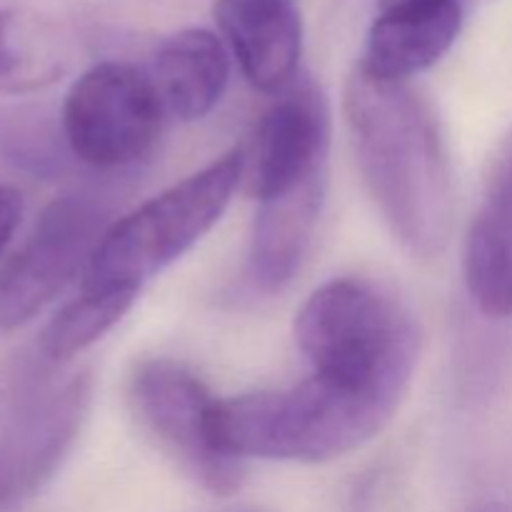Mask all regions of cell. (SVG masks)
Wrapping results in <instances>:
<instances>
[{
  "label": "cell",
  "mask_w": 512,
  "mask_h": 512,
  "mask_svg": "<svg viewBox=\"0 0 512 512\" xmlns=\"http://www.w3.org/2000/svg\"><path fill=\"white\" fill-rule=\"evenodd\" d=\"M235 512H248V510H235Z\"/></svg>",
  "instance_id": "obj_19"
},
{
  "label": "cell",
  "mask_w": 512,
  "mask_h": 512,
  "mask_svg": "<svg viewBox=\"0 0 512 512\" xmlns=\"http://www.w3.org/2000/svg\"><path fill=\"white\" fill-rule=\"evenodd\" d=\"M213 15L255 90L283 93L298 78L303 20L293 0H215Z\"/></svg>",
  "instance_id": "obj_10"
},
{
  "label": "cell",
  "mask_w": 512,
  "mask_h": 512,
  "mask_svg": "<svg viewBox=\"0 0 512 512\" xmlns=\"http://www.w3.org/2000/svg\"><path fill=\"white\" fill-rule=\"evenodd\" d=\"M243 173L245 155L233 148L115 220L100 240L80 285L143 288V283L163 273L210 233L223 218Z\"/></svg>",
  "instance_id": "obj_4"
},
{
  "label": "cell",
  "mask_w": 512,
  "mask_h": 512,
  "mask_svg": "<svg viewBox=\"0 0 512 512\" xmlns=\"http://www.w3.org/2000/svg\"><path fill=\"white\" fill-rule=\"evenodd\" d=\"M110 225L108 210L95 198H55L0 268V330L28 325L85 275Z\"/></svg>",
  "instance_id": "obj_6"
},
{
  "label": "cell",
  "mask_w": 512,
  "mask_h": 512,
  "mask_svg": "<svg viewBox=\"0 0 512 512\" xmlns=\"http://www.w3.org/2000/svg\"><path fill=\"white\" fill-rule=\"evenodd\" d=\"M215 400L198 375L168 358L143 360L128 383V403L140 428L190 478L225 495L243 480V460L215 445L210 430Z\"/></svg>",
  "instance_id": "obj_7"
},
{
  "label": "cell",
  "mask_w": 512,
  "mask_h": 512,
  "mask_svg": "<svg viewBox=\"0 0 512 512\" xmlns=\"http://www.w3.org/2000/svg\"><path fill=\"white\" fill-rule=\"evenodd\" d=\"M70 63L63 33L43 15L0 8V95L50 88Z\"/></svg>",
  "instance_id": "obj_15"
},
{
  "label": "cell",
  "mask_w": 512,
  "mask_h": 512,
  "mask_svg": "<svg viewBox=\"0 0 512 512\" xmlns=\"http://www.w3.org/2000/svg\"><path fill=\"white\" fill-rule=\"evenodd\" d=\"M93 383L75 375L25 403L0 428V512L33 500L68 460L88 420Z\"/></svg>",
  "instance_id": "obj_8"
},
{
  "label": "cell",
  "mask_w": 512,
  "mask_h": 512,
  "mask_svg": "<svg viewBox=\"0 0 512 512\" xmlns=\"http://www.w3.org/2000/svg\"><path fill=\"white\" fill-rule=\"evenodd\" d=\"M140 290L133 288H83L78 298L53 315L40 335V350L48 360H70L103 338L133 308Z\"/></svg>",
  "instance_id": "obj_16"
},
{
  "label": "cell",
  "mask_w": 512,
  "mask_h": 512,
  "mask_svg": "<svg viewBox=\"0 0 512 512\" xmlns=\"http://www.w3.org/2000/svg\"><path fill=\"white\" fill-rule=\"evenodd\" d=\"M295 343L313 373L403 400L420 355L413 313L383 285L340 278L295 315Z\"/></svg>",
  "instance_id": "obj_3"
},
{
  "label": "cell",
  "mask_w": 512,
  "mask_h": 512,
  "mask_svg": "<svg viewBox=\"0 0 512 512\" xmlns=\"http://www.w3.org/2000/svg\"><path fill=\"white\" fill-rule=\"evenodd\" d=\"M463 28L460 0H395L380 8L360 68L383 80L410 83L433 68Z\"/></svg>",
  "instance_id": "obj_11"
},
{
  "label": "cell",
  "mask_w": 512,
  "mask_h": 512,
  "mask_svg": "<svg viewBox=\"0 0 512 512\" xmlns=\"http://www.w3.org/2000/svg\"><path fill=\"white\" fill-rule=\"evenodd\" d=\"M328 173L278 198L258 200L250 233V278L260 290L285 288L303 268L325 203Z\"/></svg>",
  "instance_id": "obj_12"
},
{
  "label": "cell",
  "mask_w": 512,
  "mask_h": 512,
  "mask_svg": "<svg viewBox=\"0 0 512 512\" xmlns=\"http://www.w3.org/2000/svg\"><path fill=\"white\" fill-rule=\"evenodd\" d=\"M25 200L20 190H15L13 185L0 183V255L5 253V248L13 240L15 230L20 228V220H23Z\"/></svg>",
  "instance_id": "obj_17"
},
{
  "label": "cell",
  "mask_w": 512,
  "mask_h": 512,
  "mask_svg": "<svg viewBox=\"0 0 512 512\" xmlns=\"http://www.w3.org/2000/svg\"><path fill=\"white\" fill-rule=\"evenodd\" d=\"M330 110L310 80H293L260 118L245 170L255 200L278 198L328 173Z\"/></svg>",
  "instance_id": "obj_9"
},
{
  "label": "cell",
  "mask_w": 512,
  "mask_h": 512,
  "mask_svg": "<svg viewBox=\"0 0 512 512\" xmlns=\"http://www.w3.org/2000/svg\"><path fill=\"white\" fill-rule=\"evenodd\" d=\"M463 270L480 313L512 318V140L470 223Z\"/></svg>",
  "instance_id": "obj_13"
},
{
  "label": "cell",
  "mask_w": 512,
  "mask_h": 512,
  "mask_svg": "<svg viewBox=\"0 0 512 512\" xmlns=\"http://www.w3.org/2000/svg\"><path fill=\"white\" fill-rule=\"evenodd\" d=\"M150 80L165 115L183 123L205 118L228 88L230 58L225 43L213 30H178L155 50Z\"/></svg>",
  "instance_id": "obj_14"
},
{
  "label": "cell",
  "mask_w": 512,
  "mask_h": 512,
  "mask_svg": "<svg viewBox=\"0 0 512 512\" xmlns=\"http://www.w3.org/2000/svg\"><path fill=\"white\" fill-rule=\"evenodd\" d=\"M400 400L310 373L288 388L215 400L210 430L235 460L325 463L373 440Z\"/></svg>",
  "instance_id": "obj_2"
},
{
  "label": "cell",
  "mask_w": 512,
  "mask_h": 512,
  "mask_svg": "<svg viewBox=\"0 0 512 512\" xmlns=\"http://www.w3.org/2000/svg\"><path fill=\"white\" fill-rule=\"evenodd\" d=\"M343 110L355 163L383 223L415 258L443 253L453 228V178L430 105L410 83L355 65Z\"/></svg>",
  "instance_id": "obj_1"
},
{
  "label": "cell",
  "mask_w": 512,
  "mask_h": 512,
  "mask_svg": "<svg viewBox=\"0 0 512 512\" xmlns=\"http://www.w3.org/2000/svg\"><path fill=\"white\" fill-rule=\"evenodd\" d=\"M163 115L150 73L105 60L70 85L60 123L65 143L80 163L120 170L148 158L158 143Z\"/></svg>",
  "instance_id": "obj_5"
},
{
  "label": "cell",
  "mask_w": 512,
  "mask_h": 512,
  "mask_svg": "<svg viewBox=\"0 0 512 512\" xmlns=\"http://www.w3.org/2000/svg\"><path fill=\"white\" fill-rule=\"evenodd\" d=\"M388 3H395V0H378L380 8H383V5H388Z\"/></svg>",
  "instance_id": "obj_18"
}]
</instances>
